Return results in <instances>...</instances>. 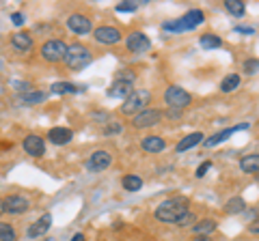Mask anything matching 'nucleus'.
I'll use <instances>...</instances> for the list:
<instances>
[{
    "label": "nucleus",
    "instance_id": "f257e3e1",
    "mask_svg": "<svg viewBox=\"0 0 259 241\" xmlns=\"http://www.w3.org/2000/svg\"><path fill=\"white\" fill-rule=\"evenodd\" d=\"M156 218L160 222L166 224H186L192 220L190 209H188V200L186 198H168L164 203H160L156 209Z\"/></svg>",
    "mask_w": 259,
    "mask_h": 241
},
{
    "label": "nucleus",
    "instance_id": "bb28decb",
    "mask_svg": "<svg viewBox=\"0 0 259 241\" xmlns=\"http://www.w3.org/2000/svg\"><path fill=\"white\" fill-rule=\"evenodd\" d=\"M244 209H246V203H244V200H242L240 196L227 200V205H225V211H227V213H242Z\"/></svg>",
    "mask_w": 259,
    "mask_h": 241
},
{
    "label": "nucleus",
    "instance_id": "f8f14e48",
    "mask_svg": "<svg viewBox=\"0 0 259 241\" xmlns=\"http://www.w3.org/2000/svg\"><path fill=\"white\" fill-rule=\"evenodd\" d=\"M250 127V123H240V125H236V127H227V130H223V132H218V134H214L212 138H207L203 144L207 149H212V147H216V144H221V142H225L229 136H233L236 132H240V130H248Z\"/></svg>",
    "mask_w": 259,
    "mask_h": 241
},
{
    "label": "nucleus",
    "instance_id": "b1692460",
    "mask_svg": "<svg viewBox=\"0 0 259 241\" xmlns=\"http://www.w3.org/2000/svg\"><path fill=\"white\" fill-rule=\"evenodd\" d=\"M199 43H201V47H205V50H216V47L223 45V39L212 35V33H205L203 37L199 39Z\"/></svg>",
    "mask_w": 259,
    "mask_h": 241
},
{
    "label": "nucleus",
    "instance_id": "6ab92c4d",
    "mask_svg": "<svg viewBox=\"0 0 259 241\" xmlns=\"http://www.w3.org/2000/svg\"><path fill=\"white\" fill-rule=\"evenodd\" d=\"M201 140H205V138H203V134H201V132H194V134H188V136H186L182 142H177V147H175V149H177V153H184V151H188V149H192V147H197Z\"/></svg>",
    "mask_w": 259,
    "mask_h": 241
},
{
    "label": "nucleus",
    "instance_id": "ddd939ff",
    "mask_svg": "<svg viewBox=\"0 0 259 241\" xmlns=\"http://www.w3.org/2000/svg\"><path fill=\"white\" fill-rule=\"evenodd\" d=\"M67 26L71 33H76V35H87V33H91V20L87 18V15H80V13H74L71 18L67 20Z\"/></svg>",
    "mask_w": 259,
    "mask_h": 241
},
{
    "label": "nucleus",
    "instance_id": "412c9836",
    "mask_svg": "<svg viewBox=\"0 0 259 241\" xmlns=\"http://www.w3.org/2000/svg\"><path fill=\"white\" fill-rule=\"evenodd\" d=\"M240 168H242L244 172H248V174H257V170H259V155L253 153V155L242 157V159H240Z\"/></svg>",
    "mask_w": 259,
    "mask_h": 241
},
{
    "label": "nucleus",
    "instance_id": "39448f33",
    "mask_svg": "<svg viewBox=\"0 0 259 241\" xmlns=\"http://www.w3.org/2000/svg\"><path fill=\"white\" fill-rule=\"evenodd\" d=\"M164 99H166L168 106L175 108V110H184L186 106H190V101H192L190 93H186L182 86H168L166 93H164Z\"/></svg>",
    "mask_w": 259,
    "mask_h": 241
},
{
    "label": "nucleus",
    "instance_id": "dca6fc26",
    "mask_svg": "<svg viewBox=\"0 0 259 241\" xmlns=\"http://www.w3.org/2000/svg\"><path fill=\"white\" fill-rule=\"evenodd\" d=\"M50 226H52V215L46 213L28 228V237H41V235H46V232L50 230Z\"/></svg>",
    "mask_w": 259,
    "mask_h": 241
},
{
    "label": "nucleus",
    "instance_id": "4468645a",
    "mask_svg": "<svg viewBox=\"0 0 259 241\" xmlns=\"http://www.w3.org/2000/svg\"><path fill=\"white\" fill-rule=\"evenodd\" d=\"M3 207H5V211H9L13 215H18V213H24V211H28V200L24 198V196H9V198H5L3 200Z\"/></svg>",
    "mask_w": 259,
    "mask_h": 241
},
{
    "label": "nucleus",
    "instance_id": "473e14b6",
    "mask_svg": "<svg viewBox=\"0 0 259 241\" xmlns=\"http://www.w3.org/2000/svg\"><path fill=\"white\" fill-rule=\"evenodd\" d=\"M11 22L15 24V26H22L24 22H26V18H24V13H20V11H15V13H11Z\"/></svg>",
    "mask_w": 259,
    "mask_h": 241
},
{
    "label": "nucleus",
    "instance_id": "72a5a7b5",
    "mask_svg": "<svg viewBox=\"0 0 259 241\" xmlns=\"http://www.w3.org/2000/svg\"><path fill=\"white\" fill-rule=\"evenodd\" d=\"M209 168H212V164H209V162H203L197 168V176H199V179H201V176H205V172L209 170Z\"/></svg>",
    "mask_w": 259,
    "mask_h": 241
},
{
    "label": "nucleus",
    "instance_id": "a878e982",
    "mask_svg": "<svg viewBox=\"0 0 259 241\" xmlns=\"http://www.w3.org/2000/svg\"><path fill=\"white\" fill-rule=\"evenodd\" d=\"M238 86H240V76L238 74H229L221 82V91L223 93H231V91H236Z\"/></svg>",
    "mask_w": 259,
    "mask_h": 241
},
{
    "label": "nucleus",
    "instance_id": "c756f323",
    "mask_svg": "<svg viewBox=\"0 0 259 241\" xmlns=\"http://www.w3.org/2000/svg\"><path fill=\"white\" fill-rule=\"evenodd\" d=\"M0 241H18V235H15L11 224L0 222Z\"/></svg>",
    "mask_w": 259,
    "mask_h": 241
},
{
    "label": "nucleus",
    "instance_id": "58836bf2",
    "mask_svg": "<svg viewBox=\"0 0 259 241\" xmlns=\"http://www.w3.org/2000/svg\"><path fill=\"white\" fill-rule=\"evenodd\" d=\"M192 241H212V239H209V237H199V235H194Z\"/></svg>",
    "mask_w": 259,
    "mask_h": 241
},
{
    "label": "nucleus",
    "instance_id": "cd10ccee",
    "mask_svg": "<svg viewBox=\"0 0 259 241\" xmlns=\"http://www.w3.org/2000/svg\"><path fill=\"white\" fill-rule=\"evenodd\" d=\"M123 188L127 192H139L143 188V179H141V176H136V174H127L123 179Z\"/></svg>",
    "mask_w": 259,
    "mask_h": 241
},
{
    "label": "nucleus",
    "instance_id": "20e7f679",
    "mask_svg": "<svg viewBox=\"0 0 259 241\" xmlns=\"http://www.w3.org/2000/svg\"><path fill=\"white\" fill-rule=\"evenodd\" d=\"M71 69H82L87 63H91V52L89 47L82 43H74V45H67V54L63 58Z\"/></svg>",
    "mask_w": 259,
    "mask_h": 241
},
{
    "label": "nucleus",
    "instance_id": "393cba45",
    "mask_svg": "<svg viewBox=\"0 0 259 241\" xmlns=\"http://www.w3.org/2000/svg\"><path fill=\"white\" fill-rule=\"evenodd\" d=\"M225 9L231 15H236V18H242V15L246 13V7H244V3H240V0H225Z\"/></svg>",
    "mask_w": 259,
    "mask_h": 241
},
{
    "label": "nucleus",
    "instance_id": "ea45409f",
    "mask_svg": "<svg viewBox=\"0 0 259 241\" xmlns=\"http://www.w3.org/2000/svg\"><path fill=\"white\" fill-rule=\"evenodd\" d=\"M5 213V207H3V200H0V215Z\"/></svg>",
    "mask_w": 259,
    "mask_h": 241
},
{
    "label": "nucleus",
    "instance_id": "aec40b11",
    "mask_svg": "<svg viewBox=\"0 0 259 241\" xmlns=\"http://www.w3.org/2000/svg\"><path fill=\"white\" fill-rule=\"evenodd\" d=\"M11 45L15 47L18 52H28L32 47V37L26 35V33H15L11 37Z\"/></svg>",
    "mask_w": 259,
    "mask_h": 241
},
{
    "label": "nucleus",
    "instance_id": "7ed1b4c3",
    "mask_svg": "<svg viewBox=\"0 0 259 241\" xmlns=\"http://www.w3.org/2000/svg\"><path fill=\"white\" fill-rule=\"evenodd\" d=\"M149 101H151V95L147 91H132L125 97L123 106H121V112H123V114H134L136 116L139 112L147 110Z\"/></svg>",
    "mask_w": 259,
    "mask_h": 241
},
{
    "label": "nucleus",
    "instance_id": "423d86ee",
    "mask_svg": "<svg viewBox=\"0 0 259 241\" xmlns=\"http://www.w3.org/2000/svg\"><path fill=\"white\" fill-rule=\"evenodd\" d=\"M65 54H67V45H65L63 41H59V39H52V41L44 43V47H41V56L46 61H50V63L63 61Z\"/></svg>",
    "mask_w": 259,
    "mask_h": 241
},
{
    "label": "nucleus",
    "instance_id": "4c0bfd02",
    "mask_svg": "<svg viewBox=\"0 0 259 241\" xmlns=\"http://www.w3.org/2000/svg\"><path fill=\"white\" fill-rule=\"evenodd\" d=\"M71 241H84V235H82V232H78V235L71 237Z\"/></svg>",
    "mask_w": 259,
    "mask_h": 241
},
{
    "label": "nucleus",
    "instance_id": "f3484780",
    "mask_svg": "<svg viewBox=\"0 0 259 241\" xmlns=\"http://www.w3.org/2000/svg\"><path fill=\"white\" fill-rule=\"evenodd\" d=\"M141 147L147 151V153H160V151L166 149V140L160 138V136H147V138H143Z\"/></svg>",
    "mask_w": 259,
    "mask_h": 241
},
{
    "label": "nucleus",
    "instance_id": "c85d7f7f",
    "mask_svg": "<svg viewBox=\"0 0 259 241\" xmlns=\"http://www.w3.org/2000/svg\"><path fill=\"white\" fill-rule=\"evenodd\" d=\"M46 97H48L46 93H39V91H37V93H28V91H26V93H24L22 97H20V101L26 103V106H30V103H41V101H46Z\"/></svg>",
    "mask_w": 259,
    "mask_h": 241
},
{
    "label": "nucleus",
    "instance_id": "9d476101",
    "mask_svg": "<svg viewBox=\"0 0 259 241\" xmlns=\"http://www.w3.org/2000/svg\"><path fill=\"white\" fill-rule=\"evenodd\" d=\"M125 45H127V50H130V52L141 54V52H147V50H149V47H151V41H149V37H147V35H143V33H132V35L125 39Z\"/></svg>",
    "mask_w": 259,
    "mask_h": 241
},
{
    "label": "nucleus",
    "instance_id": "c9c22d12",
    "mask_svg": "<svg viewBox=\"0 0 259 241\" xmlns=\"http://www.w3.org/2000/svg\"><path fill=\"white\" fill-rule=\"evenodd\" d=\"M236 33H244V35H253V33H255V28H250V26H236Z\"/></svg>",
    "mask_w": 259,
    "mask_h": 241
},
{
    "label": "nucleus",
    "instance_id": "7c9ffc66",
    "mask_svg": "<svg viewBox=\"0 0 259 241\" xmlns=\"http://www.w3.org/2000/svg\"><path fill=\"white\" fill-rule=\"evenodd\" d=\"M136 3H123V5H117V11L119 13H134L136 11Z\"/></svg>",
    "mask_w": 259,
    "mask_h": 241
},
{
    "label": "nucleus",
    "instance_id": "2f4dec72",
    "mask_svg": "<svg viewBox=\"0 0 259 241\" xmlns=\"http://www.w3.org/2000/svg\"><path fill=\"white\" fill-rule=\"evenodd\" d=\"M257 67H259L257 58H250V61L244 63V71H246V74H257Z\"/></svg>",
    "mask_w": 259,
    "mask_h": 241
},
{
    "label": "nucleus",
    "instance_id": "e433bc0d",
    "mask_svg": "<svg viewBox=\"0 0 259 241\" xmlns=\"http://www.w3.org/2000/svg\"><path fill=\"white\" fill-rule=\"evenodd\" d=\"M250 230H253V232H255V235H257V232H259V224H257V220H255L253 224H250Z\"/></svg>",
    "mask_w": 259,
    "mask_h": 241
},
{
    "label": "nucleus",
    "instance_id": "9b49d317",
    "mask_svg": "<svg viewBox=\"0 0 259 241\" xmlns=\"http://www.w3.org/2000/svg\"><path fill=\"white\" fill-rule=\"evenodd\" d=\"M24 151H26L28 155H32V157H41L44 153H46V142H44V138L41 136H26L24 138Z\"/></svg>",
    "mask_w": 259,
    "mask_h": 241
},
{
    "label": "nucleus",
    "instance_id": "4be33fe9",
    "mask_svg": "<svg viewBox=\"0 0 259 241\" xmlns=\"http://www.w3.org/2000/svg\"><path fill=\"white\" fill-rule=\"evenodd\" d=\"M84 86L71 84V82H54L52 84V93L54 95H65V93H82Z\"/></svg>",
    "mask_w": 259,
    "mask_h": 241
},
{
    "label": "nucleus",
    "instance_id": "5701e85b",
    "mask_svg": "<svg viewBox=\"0 0 259 241\" xmlns=\"http://www.w3.org/2000/svg\"><path fill=\"white\" fill-rule=\"evenodd\" d=\"M194 235H199V237H207L209 232H214L216 230V222L214 220H201L194 224Z\"/></svg>",
    "mask_w": 259,
    "mask_h": 241
},
{
    "label": "nucleus",
    "instance_id": "f03ea898",
    "mask_svg": "<svg viewBox=\"0 0 259 241\" xmlns=\"http://www.w3.org/2000/svg\"><path fill=\"white\" fill-rule=\"evenodd\" d=\"M199 24H203V11H199V9H192L184 15V18L180 20H173V22H166L164 28L166 33H186V30H192V28H197Z\"/></svg>",
    "mask_w": 259,
    "mask_h": 241
},
{
    "label": "nucleus",
    "instance_id": "2eb2a0df",
    "mask_svg": "<svg viewBox=\"0 0 259 241\" xmlns=\"http://www.w3.org/2000/svg\"><path fill=\"white\" fill-rule=\"evenodd\" d=\"M132 93V82H123V80H115V82L110 84V88H108V97H112V99H125L127 95Z\"/></svg>",
    "mask_w": 259,
    "mask_h": 241
},
{
    "label": "nucleus",
    "instance_id": "1a4fd4ad",
    "mask_svg": "<svg viewBox=\"0 0 259 241\" xmlns=\"http://www.w3.org/2000/svg\"><path fill=\"white\" fill-rule=\"evenodd\" d=\"M95 41H100V43H106V45H115L121 41V33H119V28H112V26H100V28H95Z\"/></svg>",
    "mask_w": 259,
    "mask_h": 241
},
{
    "label": "nucleus",
    "instance_id": "f704fd0d",
    "mask_svg": "<svg viewBox=\"0 0 259 241\" xmlns=\"http://www.w3.org/2000/svg\"><path fill=\"white\" fill-rule=\"evenodd\" d=\"M119 132H121V125L115 123V120H112V125L106 127V134H119Z\"/></svg>",
    "mask_w": 259,
    "mask_h": 241
},
{
    "label": "nucleus",
    "instance_id": "6e6552de",
    "mask_svg": "<svg viewBox=\"0 0 259 241\" xmlns=\"http://www.w3.org/2000/svg\"><path fill=\"white\" fill-rule=\"evenodd\" d=\"M110 162H112V155L108 153V151H95V153L89 157L87 168L91 172H100V170H106V168L110 166Z\"/></svg>",
    "mask_w": 259,
    "mask_h": 241
},
{
    "label": "nucleus",
    "instance_id": "a211bd4d",
    "mask_svg": "<svg viewBox=\"0 0 259 241\" xmlns=\"http://www.w3.org/2000/svg\"><path fill=\"white\" fill-rule=\"evenodd\" d=\"M71 138H74V134H71V130H67V127H54V130H50V134H48V140H52L54 144H67Z\"/></svg>",
    "mask_w": 259,
    "mask_h": 241
},
{
    "label": "nucleus",
    "instance_id": "0eeeda50",
    "mask_svg": "<svg viewBox=\"0 0 259 241\" xmlns=\"http://www.w3.org/2000/svg\"><path fill=\"white\" fill-rule=\"evenodd\" d=\"M162 120V112L160 110H151V108H147V110H143V112H139V114L134 116V127H139V130H143V127H153V125H158Z\"/></svg>",
    "mask_w": 259,
    "mask_h": 241
}]
</instances>
